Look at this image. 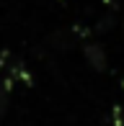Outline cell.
<instances>
[{
	"label": "cell",
	"instance_id": "obj_4",
	"mask_svg": "<svg viewBox=\"0 0 124 126\" xmlns=\"http://www.w3.org/2000/svg\"><path fill=\"white\" fill-rule=\"evenodd\" d=\"M122 26H124V21H122Z\"/></svg>",
	"mask_w": 124,
	"mask_h": 126
},
{
	"label": "cell",
	"instance_id": "obj_3",
	"mask_svg": "<svg viewBox=\"0 0 124 126\" xmlns=\"http://www.w3.org/2000/svg\"><path fill=\"white\" fill-rule=\"evenodd\" d=\"M111 21H114L111 16H106V18H101V21H98V26H96V31H109V28H111Z\"/></svg>",
	"mask_w": 124,
	"mask_h": 126
},
{
	"label": "cell",
	"instance_id": "obj_2",
	"mask_svg": "<svg viewBox=\"0 0 124 126\" xmlns=\"http://www.w3.org/2000/svg\"><path fill=\"white\" fill-rule=\"evenodd\" d=\"M5 111H8V88H3L0 93V116H5Z\"/></svg>",
	"mask_w": 124,
	"mask_h": 126
},
{
	"label": "cell",
	"instance_id": "obj_1",
	"mask_svg": "<svg viewBox=\"0 0 124 126\" xmlns=\"http://www.w3.org/2000/svg\"><path fill=\"white\" fill-rule=\"evenodd\" d=\"M83 57H85V62L93 67L96 72H103L106 64H109L103 47H101V44H96V41H91V44H85V47H83Z\"/></svg>",
	"mask_w": 124,
	"mask_h": 126
}]
</instances>
